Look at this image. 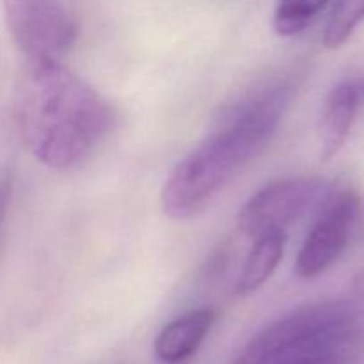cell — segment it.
Wrapping results in <instances>:
<instances>
[{"instance_id":"1","label":"cell","mask_w":364,"mask_h":364,"mask_svg":"<svg viewBox=\"0 0 364 364\" xmlns=\"http://www.w3.org/2000/svg\"><path fill=\"white\" fill-rule=\"evenodd\" d=\"M14 117L28 151L55 171L84 164L114 127L109 102L57 60L25 63Z\"/></svg>"},{"instance_id":"2","label":"cell","mask_w":364,"mask_h":364,"mask_svg":"<svg viewBox=\"0 0 364 364\" xmlns=\"http://www.w3.org/2000/svg\"><path fill=\"white\" fill-rule=\"evenodd\" d=\"M291 91L287 84L265 89L226 110L215 130L176 164L162 188L171 219H191L269 144Z\"/></svg>"},{"instance_id":"3","label":"cell","mask_w":364,"mask_h":364,"mask_svg":"<svg viewBox=\"0 0 364 364\" xmlns=\"http://www.w3.org/2000/svg\"><path fill=\"white\" fill-rule=\"evenodd\" d=\"M7 28L27 60H57L75 45L77 21L63 0H2Z\"/></svg>"},{"instance_id":"4","label":"cell","mask_w":364,"mask_h":364,"mask_svg":"<svg viewBox=\"0 0 364 364\" xmlns=\"http://www.w3.org/2000/svg\"><path fill=\"white\" fill-rule=\"evenodd\" d=\"M327 196L320 178H288L265 185L247 199L238 213V230L256 240L265 235L287 233L295 220Z\"/></svg>"},{"instance_id":"5","label":"cell","mask_w":364,"mask_h":364,"mask_svg":"<svg viewBox=\"0 0 364 364\" xmlns=\"http://www.w3.org/2000/svg\"><path fill=\"white\" fill-rule=\"evenodd\" d=\"M361 212V198L350 187L327 192L322 210L309 230L295 272L302 279H315L336 263L350 240Z\"/></svg>"},{"instance_id":"6","label":"cell","mask_w":364,"mask_h":364,"mask_svg":"<svg viewBox=\"0 0 364 364\" xmlns=\"http://www.w3.org/2000/svg\"><path fill=\"white\" fill-rule=\"evenodd\" d=\"M270 364H364V306L338 301L322 327Z\"/></svg>"},{"instance_id":"7","label":"cell","mask_w":364,"mask_h":364,"mask_svg":"<svg viewBox=\"0 0 364 364\" xmlns=\"http://www.w3.org/2000/svg\"><path fill=\"white\" fill-rule=\"evenodd\" d=\"M338 301H320L301 306L259 331L231 364H270L304 343L327 322Z\"/></svg>"},{"instance_id":"8","label":"cell","mask_w":364,"mask_h":364,"mask_svg":"<svg viewBox=\"0 0 364 364\" xmlns=\"http://www.w3.org/2000/svg\"><path fill=\"white\" fill-rule=\"evenodd\" d=\"M364 103V78L343 80L327 92L318 121L320 156L329 160L343 148Z\"/></svg>"},{"instance_id":"9","label":"cell","mask_w":364,"mask_h":364,"mask_svg":"<svg viewBox=\"0 0 364 364\" xmlns=\"http://www.w3.org/2000/svg\"><path fill=\"white\" fill-rule=\"evenodd\" d=\"M217 313L210 308L192 309L167 323L155 341V354L160 361L176 364L191 358L212 329Z\"/></svg>"},{"instance_id":"10","label":"cell","mask_w":364,"mask_h":364,"mask_svg":"<svg viewBox=\"0 0 364 364\" xmlns=\"http://www.w3.org/2000/svg\"><path fill=\"white\" fill-rule=\"evenodd\" d=\"M252 242H255V245L249 251L244 267H242L240 277L237 281L238 295L255 294L269 281V277L277 269L284 255L287 233L265 235V237L256 238Z\"/></svg>"},{"instance_id":"11","label":"cell","mask_w":364,"mask_h":364,"mask_svg":"<svg viewBox=\"0 0 364 364\" xmlns=\"http://www.w3.org/2000/svg\"><path fill=\"white\" fill-rule=\"evenodd\" d=\"M331 0H277L274 28L279 36H295L304 31Z\"/></svg>"},{"instance_id":"12","label":"cell","mask_w":364,"mask_h":364,"mask_svg":"<svg viewBox=\"0 0 364 364\" xmlns=\"http://www.w3.org/2000/svg\"><path fill=\"white\" fill-rule=\"evenodd\" d=\"M364 20V0H336L323 31V45L329 50L343 46Z\"/></svg>"},{"instance_id":"13","label":"cell","mask_w":364,"mask_h":364,"mask_svg":"<svg viewBox=\"0 0 364 364\" xmlns=\"http://www.w3.org/2000/svg\"><path fill=\"white\" fill-rule=\"evenodd\" d=\"M11 194H13V178H11L9 171H2L0 173V230H2L4 220H6Z\"/></svg>"},{"instance_id":"14","label":"cell","mask_w":364,"mask_h":364,"mask_svg":"<svg viewBox=\"0 0 364 364\" xmlns=\"http://www.w3.org/2000/svg\"><path fill=\"white\" fill-rule=\"evenodd\" d=\"M352 291H354L361 301H364V269L359 270V272L352 277Z\"/></svg>"}]
</instances>
